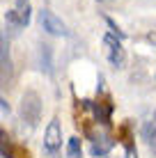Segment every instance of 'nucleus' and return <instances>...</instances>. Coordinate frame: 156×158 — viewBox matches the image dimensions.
I'll return each mask as SVG.
<instances>
[{"label":"nucleus","instance_id":"obj_1","mask_svg":"<svg viewBox=\"0 0 156 158\" xmlns=\"http://www.w3.org/2000/svg\"><path fill=\"white\" fill-rule=\"evenodd\" d=\"M19 115H21V122L28 124L30 128H35L37 122L41 119V99H39V94H37L35 89H28L23 94Z\"/></svg>","mask_w":156,"mask_h":158},{"label":"nucleus","instance_id":"obj_2","mask_svg":"<svg viewBox=\"0 0 156 158\" xmlns=\"http://www.w3.org/2000/svg\"><path fill=\"white\" fill-rule=\"evenodd\" d=\"M12 83H14V64H12V55H9V44L0 30V92L9 89Z\"/></svg>","mask_w":156,"mask_h":158},{"label":"nucleus","instance_id":"obj_3","mask_svg":"<svg viewBox=\"0 0 156 158\" xmlns=\"http://www.w3.org/2000/svg\"><path fill=\"white\" fill-rule=\"evenodd\" d=\"M103 46H106V57H108V62L112 64L115 69H122L126 62V53L124 48H122V39L120 37H115L110 32V35L103 37Z\"/></svg>","mask_w":156,"mask_h":158},{"label":"nucleus","instance_id":"obj_4","mask_svg":"<svg viewBox=\"0 0 156 158\" xmlns=\"http://www.w3.org/2000/svg\"><path fill=\"white\" fill-rule=\"evenodd\" d=\"M39 23L48 35H55V37H69V28L64 25V21L60 16H55L51 9H41L39 12Z\"/></svg>","mask_w":156,"mask_h":158},{"label":"nucleus","instance_id":"obj_5","mask_svg":"<svg viewBox=\"0 0 156 158\" xmlns=\"http://www.w3.org/2000/svg\"><path fill=\"white\" fill-rule=\"evenodd\" d=\"M62 147V126H60V119H51L46 126L44 133V149L48 154H55L57 149Z\"/></svg>","mask_w":156,"mask_h":158},{"label":"nucleus","instance_id":"obj_6","mask_svg":"<svg viewBox=\"0 0 156 158\" xmlns=\"http://www.w3.org/2000/svg\"><path fill=\"white\" fill-rule=\"evenodd\" d=\"M0 154H2V158H30L28 149L14 144L12 138L5 133V128H0Z\"/></svg>","mask_w":156,"mask_h":158},{"label":"nucleus","instance_id":"obj_7","mask_svg":"<svg viewBox=\"0 0 156 158\" xmlns=\"http://www.w3.org/2000/svg\"><path fill=\"white\" fill-rule=\"evenodd\" d=\"M7 23L14 25V28H23V25H28L30 21V5H16V9L12 12H7Z\"/></svg>","mask_w":156,"mask_h":158},{"label":"nucleus","instance_id":"obj_8","mask_svg":"<svg viewBox=\"0 0 156 158\" xmlns=\"http://www.w3.org/2000/svg\"><path fill=\"white\" fill-rule=\"evenodd\" d=\"M80 154H83L80 138H69V142H67V156L69 158H80Z\"/></svg>","mask_w":156,"mask_h":158},{"label":"nucleus","instance_id":"obj_9","mask_svg":"<svg viewBox=\"0 0 156 158\" xmlns=\"http://www.w3.org/2000/svg\"><path fill=\"white\" fill-rule=\"evenodd\" d=\"M145 39H147L149 44H156V32H152V35H147V37H145Z\"/></svg>","mask_w":156,"mask_h":158},{"label":"nucleus","instance_id":"obj_10","mask_svg":"<svg viewBox=\"0 0 156 158\" xmlns=\"http://www.w3.org/2000/svg\"><path fill=\"white\" fill-rule=\"evenodd\" d=\"M16 5H28V0H16Z\"/></svg>","mask_w":156,"mask_h":158},{"label":"nucleus","instance_id":"obj_11","mask_svg":"<svg viewBox=\"0 0 156 158\" xmlns=\"http://www.w3.org/2000/svg\"><path fill=\"white\" fill-rule=\"evenodd\" d=\"M152 119H154V122H156V112H154V117H152Z\"/></svg>","mask_w":156,"mask_h":158}]
</instances>
